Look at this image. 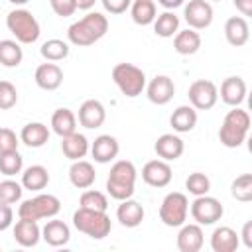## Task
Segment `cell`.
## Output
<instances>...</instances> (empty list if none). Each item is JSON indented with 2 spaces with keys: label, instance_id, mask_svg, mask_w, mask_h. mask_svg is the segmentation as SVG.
Segmentation results:
<instances>
[{
  "label": "cell",
  "instance_id": "1",
  "mask_svg": "<svg viewBox=\"0 0 252 252\" xmlns=\"http://www.w3.org/2000/svg\"><path fill=\"white\" fill-rule=\"evenodd\" d=\"M108 32V20L100 12H89L81 20L73 22L67 30V39L77 47H87L96 43Z\"/></svg>",
  "mask_w": 252,
  "mask_h": 252
},
{
  "label": "cell",
  "instance_id": "2",
  "mask_svg": "<svg viewBox=\"0 0 252 252\" xmlns=\"http://www.w3.org/2000/svg\"><path fill=\"white\" fill-rule=\"evenodd\" d=\"M136 177H138V171L132 161L128 159L114 161L106 179V193L116 201L130 199L136 191Z\"/></svg>",
  "mask_w": 252,
  "mask_h": 252
},
{
  "label": "cell",
  "instance_id": "3",
  "mask_svg": "<svg viewBox=\"0 0 252 252\" xmlns=\"http://www.w3.org/2000/svg\"><path fill=\"white\" fill-rule=\"evenodd\" d=\"M250 130V114L248 110L240 106H232V110L226 112L220 128H219V140L224 148H240L248 136Z\"/></svg>",
  "mask_w": 252,
  "mask_h": 252
},
{
  "label": "cell",
  "instance_id": "4",
  "mask_svg": "<svg viewBox=\"0 0 252 252\" xmlns=\"http://www.w3.org/2000/svg\"><path fill=\"white\" fill-rule=\"evenodd\" d=\"M73 226L93 240H102L104 236L110 234L112 222L106 211H91V209L79 207L73 213Z\"/></svg>",
  "mask_w": 252,
  "mask_h": 252
},
{
  "label": "cell",
  "instance_id": "5",
  "mask_svg": "<svg viewBox=\"0 0 252 252\" xmlns=\"http://www.w3.org/2000/svg\"><path fill=\"white\" fill-rule=\"evenodd\" d=\"M6 28L16 37V41L26 43V45L35 43L39 39V33H41L39 22L26 8H16V10L8 12V16H6Z\"/></svg>",
  "mask_w": 252,
  "mask_h": 252
},
{
  "label": "cell",
  "instance_id": "6",
  "mask_svg": "<svg viewBox=\"0 0 252 252\" xmlns=\"http://www.w3.org/2000/svg\"><path fill=\"white\" fill-rule=\"evenodd\" d=\"M112 81L118 87V91L128 98H134V96L142 94V91L146 89V73L140 67L132 65V63L114 65Z\"/></svg>",
  "mask_w": 252,
  "mask_h": 252
},
{
  "label": "cell",
  "instance_id": "7",
  "mask_svg": "<svg viewBox=\"0 0 252 252\" xmlns=\"http://www.w3.org/2000/svg\"><path fill=\"white\" fill-rule=\"evenodd\" d=\"M59 211H61V201L55 195L39 193L32 199L22 201V205L18 207V217L28 220H41L55 217Z\"/></svg>",
  "mask_w": 252,
  "mask_h": 252
},
{
  "label": "cell",
  "instance_id": "8",
  "mask_svg": "<svg viewBox=\"0 0 252 252\" xmlns=\"http://www.w3.org/2000/svg\"><path fill=\"white\" fill-rule=\"evenodd\" d=\"M187 213H189V201L185 193L179 191H171L163 197L161 205H159V220L165 226H181L187 220Z\"/></svg>",
  "mask_w": 252,
  "mask_h": 252
},
{
  "label": "cell",
  "instance_id": "9",
  "mask_svg": "<svg viewBox=\"0 0 252 252\" xmlns=\"http://www.w3.org/2000/svg\"><path fill=\"white\" fill-rule=\"evenodd\" d=\"M189 213H191V217H193V220L197 224L209 226V224H215L217 220L222 219L224 209H222V205H220L219 199H215V197H211L207 193V195L195 197V201L189 207Z\"/></svg>",
  "mask_w": 252,
  "mask_h": 252
},
{
  "label": "cell",
  "instance_id": "10",
  "mask_svg": "<svg viewBox=\"0 0 252 252\" xmlns=\"http://www.w3.org/2000/svg\"><path fill=\"white\" fill-rule=\"evenodd\" d=\"M187 96L195 110H211L219 100V87L209 79H197L189 85Z\"/></svg>",
  "mask_w": 252,
  "mask_h": 252
},
{
  "label": "cell",
  "instance_id": "11",
  "mask_svg": "<svg viewBox=\"0 0 252 252\" xmlns=\"http://www.w3.org/2000/svg\"><path fill=\"white\" fill-rule=\"evenodd\" d=\"M213 6L209 0H189L183 8V18L191 30H205L213 24Z\"/></svg>",
  "mask_w": 252,
  "mask_h": 252
},
{
  "label": "cell",
  "instance_id": "12",
  "mask_svg": "<svg viewBox=\"0 0 252 252\" xmlns=\"http://www.w3.org/2000/svg\"><path fill=\"white\" fill-rule=\"evenodd\" d=\"M173 171L169 161L165 159H150L144 167H142V179L144 183H148L150 187H165L171 183Z\"/></svg>",
  "mask_w": 252,
  "mask_h": 252
},
{
  "label": "cell",
  "instance_id": "13",
  "mask_svg": "<svg viewBox=\"0 0 252 252\" xmlns=\"http://www.w3.org/2000/svg\"><path fill=\"white\" fill-rule=\"evenodd\" d=\"M146 94H148V100L154 102V104H158V106L167 104L173 98V94H175L173 79L167 77V75H156L146 85Z\"/></svg>",
  "mask_w": 252,
  "mask_h": 252
},
{
  "label": "cell",
  "instance_id": "14",
  "mask_svg": "<svg viewBox=\"0 0 252 252\" xmlns=\"http://www.w3.org/2000/svg\"><path fill=\"white\" fill-rule=\"evenodd\" d=\"M77 120L83 128L87 130H94V128H100L106 120V108L100 100L96 98H89L85 100L81 106H79V114H77Z\"/></svg>",
  "mask_w": 252,
  "mask_h": 252
},
{
  "label": "cell",
  "instance_id": "15",
  "mask_svg": "<svg viewBox=\"0 0 252 252\" xmlns=\"http://www.w3.org/2000/svg\"><path fill=\"white\" fill-rule=\"evenodd\" d=\"M205 242V234L201 224L197 222H189V224H181L179 232H177V248L181 252H199L203 248Z\"/></svg>",
  "mask_w": 252,
  "mask_h": 252
},
{
  "label": "cell",
  "instance_id": "16",
  "mask_svg": "<svg viewBox=\"0 0 252 252\" xmlns=\"http://www.w3.org/2000/svg\"><path fill=\"white\" fill-rule=\"evenodd\" d=\"M33 81L43 91H57L63 83V69L53 61L41 63L33 73Z\"/></svg>",
  "mask_w": 252,
  "mask_h": 252
},
{
  "label": "cell",
  "instance_id": "17",
  "mask_svg": "<svg viewBox=\"0 0 252 252\" xmlns=\"http://www.w3.org/2000/svg\"><path fill=\"white\" fill-rule=\"evenodd\" d=\"M89 152L93 154V158H94L96 163H110L118 156L120 144H118V140L114 136L100 134V136L94 138V142L91 144V150Z\"/></svg>",
  "mask_w": 252,
  "mask_h": 252
},
{
  "label": "cell",
  "instance_id": "18",
  "mask_svg": "<svg viewBox=\"0 0 252 252\" xmlns=\"http://www.w3.org/2000/svg\"><path fill=\"white\" fill-rule=\"evenodd\" d=\"M183 150H185V144L177 134H161L154 144V152L158 154L159 159H165V161L179 159L183 156Z\"/></svg>",
  "mask_w": 252,
  "mask_h": 252
},
{
  "label": "cell",
  "instance_id": "19",
  "mask_svg": "<svg viewBox=\"0 0 252 252\" xmlns=\"http://www.w3.org/2000/svg\"><path fill=\"white\" fill-rule=\"evenodd\" d=\"M246 81L242 77H226L220 83V100L228 106H240L246 98Z\"/></svg>",
  "mask_w": 252,
  "mask_h": 252
},
{
  "label": "cell",
  "instance_id": "20",
  "mask_svg": "<svg viewBox=\"0 0 252 252\" xmlns=\"http://www.w3.org/2000/svg\"><path fill=\"white\" fill-rule=\"evenodd\" d=\"M224 37L232 47H242L250 39V26L244 16H232L224 22Z\"/></svg>",
  "mask_w": 252,
  "mask_h": 252
},
{
  "label": "cell",
  "instance_id": "21",
  "mask_svg": "<svg viewBox=\"0 0 252 252\" xmlns=\"http://www.w3.org/2000/svg\"><path fill=\"white\" fill-rule=\"evenodd\" d=\"M69 181L77 189H89L96 181L94 165L87 159H75L69 167Z\"/></svg>",
  "mask_w": 252,
  "mask_h": 252
},
{
  "label": "cell",
  "instance_id": "22",
  "mask_svg": "<svg viewBox=\"0 0 252 252\" xmlns=\"http://www.w3.org/2000/svg\"><path fill=\"white\" fill-rule=\"evenodd\" d=\"M144 215H146V213H144V207H142L138 201H134L132 197L120 201V205H118V209H116V219H118V222H120L122 226H126V228H136V226H140L142 220H144Z\"/></svg>",
  "mask_w": 252,
  "mask_h": 252
},
{
  "label": "cell",
  "instance_id": "23",
  "mask_svg": "<svg viewBox=\"0 0 252 252\" xmlns=\"http://www.w3.org/2000/svg\"><path fill=\"white\" fill-rule=\"evenodd\" d=\"M14 240L24 246V248H32L41 240V228L37 224V220H28V219H20L14 224Z\"/></svg>",
  "mask_w": 252,
  "mask_h": 252
},
{
  "label": "cell",
  "instance_id": "24",
  "mask_svg": "<svg viewBox=\"0 0 252 252\" xmlns=\"http://www.w3.org/2000/svg\"><path fill=\"white\" fill-rule=\"evenodd\" d=\"M41 238L49 246H55V248L57 246H65L71 240V230L63 220L51 217V220H47L43 224V228H41Z\"/></svg>",
  "mask_w": 252,
  "mask_h": 252
},
{
  "label": "cell",
  "instance_id": "25",
  "mask_svg": "<svg viewBox=\"0 0 252 252\" xmlns=\"http://www.w3.org/2000/svg\"><path fill=\"white\" fill-rule=\"evenodd\" d=\"M240 246V236L230 226H217L211 234L213 252H234Z\"/></svg>",
  "mask_w": 252,
  "mask_h": 252
},
{
  "label": "cell",
  "instance_id": "26",
  "mask_svg": "<svg viewBox=\"0 0 252 252\" xmlns=\"http://www.w3.org/2000/svg\"><path fill=\"white\" fill-rule=\"evenodd\" d=\"M89 150H91V146H89V140H87L85 134L73 132V134L61 138V152H63V156L69 158L71 161L83 159V158L89 154Z\"/></svg>",
  "mask_w": 252,
  "mask_h": 252
},
{
  "label": "cell",
  "instance_id": "27",
  "mask_svg": "<svg viewBox=\"0 0 252 252\" xmlns=\"http://www.w3.org/2000/svg\"><path fill=\"white\" fill-rule=\"evenodd\" d=\"M169 124L173 128V132H177V134L191 132L197 126V110L191 104H181L171 112Z\"/></svg>",
  "mask_w": 252,
  "mask_h": 252
},
{
  "label": "cell",
  "instance_id": "28",
  "mask_svg": "<svg viewBox=\"0 0 252 252\" xmlns=\"http://www.w3.org/2000/svg\"><path fill=\"white\" fill-rule=\"evenodd\" d=\"M20 142L28 148H41L49 142V128L43 122H30L22 128Z\"/></svg>",
  "mask_w": 252,
  "mask_h": 252
},
{
  "label": "cell",
  "instance_id": "29",
  "mask_svg": "<svg viewBox=\"0 0 252 252\" xmlns=\"http://www.w3.org/2000/svg\"><path fill=\"white\" fill-rule=\"evenodd\" d=\"M173 49L179 53V55H193L201 49V35L197 30H179L175 35H173Z\"/></svg>",
  "mask_w": 252,
  "mask_h": 252
},
{
  "label": "cell",
  "instance_id": "30",
  "mask_svg": "<svg viewBox=\"0 0 252 252\" xmlns=\"http://www.w3.org/2000/svg\"><path fill=\"white\" fill-rule=\"evenodd\" d=\"M51 130L59 138L77 132V116H75V112L71 108H57L51 114Z\"/></svg>",
  "mask_w": 252,
  "mask_h": 252
},
{
  "label": "cell",
  "instance_id": "31",
  "mask_svg": "<svg viewBox=\"0 0 252 252\" xmlns=\"http://www.w3.org/2000/svg\"><path fill=\"white\" fill-rule=\"evenodd\" d=\"M49 183V171L47 167L35 163V165H30L22 171V187L24 189H30V191H41L45 189Z\"/></svg>",
  "mask_w": 252,
  "mask_h": 252
},
{
  "label": "cell",
  "instance_id": "32",
  "mask_svg": "<svg viewBox=\"0 0 252 252\" xmlns=\"http://www.w3.org/2000/svg\"><path fill=\"white\" fill-rule=\"evenodd\" d=\"M130 16L134 20V24L138 26H150L154 24L156 16H158V8L154 0H132L130 4Z\"/></svg>",
  "mask_w": 252,
  "mask_h": 252
},
{
  "label": "cell",
  "instance_id": "33",
  "mask_svg": "<svg viewBox=\"0 0 252 252\" xmlns=\"http://www.w3.org/2000/svg\"><path fill=\"white\" fill-rule=\"evenodd\" d=\"M24 59V51L20 41L16 39H0V65L4 67H18Z\"/></svg>",
  "mask_w": 252,
  "mask_h": 252
},
{
  "label": "cell",
  "instance_id": "34",
  "mask_svg": "<svg viewBox=\"0 0 252 252\" xmlns=\"http://www.w3.org/2000/svg\"><path fill=\"white\" fill-rule=\"evenodd\" d=\"M154 32L159 37H173L179 32V16H175L171 10H165L163 14L156 16V20H154Z\"/></svg>",
  "mask_w": 252,
  "mask_h": 252
},
{
  "label": "cell",
  "instance_id": "35",
  "mask_svg": "<svg viewBox=\"0 0 252 252\" xmlns=\"http://www.w3.org/2000/svg\"><path fill=\"white\" fill-rule=\"evenodd\" d=\"M39 53H41V57L45 61H53V63L55 61H63L69 55V43L63 41V39L53 37V39H47V41L41 43Z\"/></svg>",
  "mask_w": 252,
  "mask_h": 252
},
{
  "label": "cell",
  "instance_id": "36",
  "mask_svg": "<svg viewBox=\"0 0 252 252\" xmlns=\"http://www.w3.org/2000/svg\"><path fill=\"white\" fill-rule=\"evenodd\" d=\"M22 169H24V158L18 150L0 154V173L2 175L12 177L16 173H22Z\"/></svg>",
  "mask_w": 252,
  "mask_h": 252
},
{
  "label": "cell",
  "instance_id": "37",
  "mask_svg": "<svg viewBox=\"0 0 252 252\" xmlns=\"http://www.w3.org/2000/svg\"><path fill=\"white\" fill-rule=\"evenodd\" d=\"M230 195L236 199V201H242V203H248L252 201V173H242L238 175L232 185H230Z\"/></svg>",
  "mask_w": 252,
  "mask_h": 252
},
{
  "label": "cell",
  "instance_id": "38",
  "mask_svg": "<svg viewBox=\"0 0 252 252\" xmlns=\"http://www.w3.org/2000/svg\"><path fill=\"white\" fill-rule=\"evenodd\" d=\"M79 207L91 209V211H106L108 209V199L102 191L87 189V191H83V195L79 199Z\"/></svg>",
  "mask_w": 252,
  "mask_h": 252
},
{
  "label": "cell",
  "instance_id": "39",
  "mask_svg": "<svg viewBox=\"0 0 252 252\" xmlns=\"http://www.w3.org/2000/svg\"><path fill=\"white\" fill-rule=\"evenodd\" d=\"M185 189L193 195V197H199V195H207L211 191V179L201 173V171H193L189 173V177L185 179Z\"/></svg>",
  "mask_w": 252,
  "mask_h": 252
},
{
  "label": "cell",
  "instance_id": "40",
  "mask_svg": "<svg viewBox=\"0 0 252 252\" xmlns=\"http://www.w3.org/2000/svg\"><path fill=\"white\" fill-rule=\"evenodd\" d=\"M22 183L14 181V179H4L0 181V201L2 203H8V205H14L22 199Z\"/></svg>",
  "mask_w": 252,
  "mask_h": 252
},
{
  "label": "cell",
  "instance_id": "41",
  "mask_svg": "<svg viewBox=\"0 0 252 252\" xmlns=\"http://www.w3.org/2000/svg\"><path fill=\"white\" fill-rule=\"evenodd\" d=\"M18 102V91L10 81H0V110H10Z\"/></svg>",
  "mask_w": 252,
  "mask_h": 252
},
{
  "label": "cell",
  "instance_id": "42",
  "mask_svg": "<svg viewBox=\"0 0 252 252\" xmlns=\"http://www.w3.org/2000/svg\"><path fill=\"white\" fill-rule=\"evenodd\" d=\"M18 144H20V138L16 136L14 130H10V128H0V154L18 150Z\"/></svg>",
  "mask_w": 252,
  "mask_h": 252
},
{
  "label": "cell",
  "instance_id": "43",
  "mask_svg": "<svg viewBox=\"0 0 252 252\" xmlns=\"http://www.w3.org/2000/svg\"><path fill=\"white\" fill-rule=\"evenodd\" d=\"M49 6L51 10L61 16V18H67V16H73L77 6H75V0H49Z\"/></svg>",
  "mask_w": 252,
  "mask_h": 252
},
{
  "label": "cell",
  "instance_id": "44",
  "mask_svg": "<svg viewBox=\"0 0 252 252\" xmlns=\"http://www.w3.org/2000/svg\"><path fill=\"white\" fill-rule=\"evenodd\" d=\"M100 2H102V8L108 14H114V16L124 14L132 4V0H100Z\"/></svg>",
  "mask_w": 252,
  "mask_h": 252
},
{
  "label": "cell",
  "instance_id": "45",
  "mask_svg": "<svg viewBox=\"0 0 252 252\" xmlns=\"http://www.w3.org/2000/svg\"><path fill=\"white\" fill-rule=\"evenodd\" d=\"M14 222V211L8 203H2L0 201V230H6L10 228Z\"/></svg>",
  "mask_w": 252,
  "mask_h": 252
},
{
  "label": "cell",
  "instance_id": "46",
  "mask_svg": "<svg viewBox=\"0 0 252 252\" xmlns=\"http://www.w3.org/2000/svg\"><path fill=\"white\" fill-rule=\"evenodd\" d=\"M238 236H242V242H244L246 248H252V220H246V222H244L242 232H240Z\"/></svg>",
  "mask_w": 252,
  "mask_h": 252
},
{
  "label": "cell",
  "instance_id": "47",
  "mask_svg": "<svg viewBox=\"0 0 252 252\" xmlns=\"http://www.w3.org/2000/svg\"><path fill=\"white\" fill-rule=\"evenodd\" d=\"M232 4L242 16H252V0H232Z\"/></svg>",
  "mask_w": 252,
  "mask_h": 252
},
{
  "label": "cell",
  "instance_id": "48",
  "mask_svg": "<svg viewBox=\"0 0 252 252\" xmlns=\"http://www.w3.org/2000/svg\"><path fill=\"white\" fill-rule=\"evenodd\" d=\"M165 10H175V8H179V6H183L185 4V0H158Z\"/></svg>",
  "mask_w": 252,
  "mask_h": 252
},
{
  "label": "cell",
  "instance_id": "49",
  "mask_svg": "<svg viewBox=\"0 0 252 252\" xmlns=\"http://www.w3.org/2000/svg\"><path fill=\"white\" fill-rule=\"evenodd\" d=\"M94 2L96 0H75V6H77V10H91L94 6Z\"/></svg>",
  "mask_w": 252,
  "mask_h": 252
},
{
  "label": "cell",
  "instance_id": "50",
  "mask_svg": "<svg viewBox=\"0 0 252 252\" xmlns=\"http://www.w3.org/2000/svg\"><path fill=\"white\" fill-rule=\"evenodd\" d=\"M10 4H16V6H24V4H28L30 0H8Z\"/></svg>",
  "mask_w": 252,
  "mask_h": 252
},
{
  "label": "cell",
  "instance_id": "51",
  "mask_svg": "<svg viewBox=\"0 0 252 252\" xmlns=\"http://www.w3.org/2000/svg\"><path fill=\"white\" fill-rule=\"evenodd\" d=\"M215 2H220V0H215Z\"/></svg>",
  "mask_w": 252,
  "mask_h": 252
}]
</instances>
